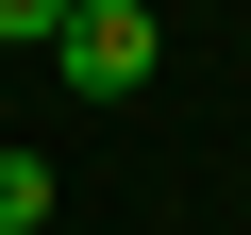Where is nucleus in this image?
Masks as SVG:
<instances>
[{
	"label": "nucleus",
	"instance_id": "nucleus-3",
	"mask_svg": "<svg viewBox=\"0 0 251 235\" xmlns=\"http://www.w3.org/2000/svg\"><path fill=\"white\" fill-rule=\"evenodd\" d=\"M67 17H84V0H0V51H50Z\"/></svg>",
	"mask_w": 251,
	"mask_h": 235
},
{
	"label": "nucleus",
	"instance_id": "nucleus-1",
	"mask_svg": "<svg viewBox=\"0 0 251 235\" xmlns=\"http://www.w3.org/2000/svg\"><path fill=\"white\" fill-rule=\"evenodd\" d=\"M50 51H67V84H84V101H134L168 34H151V0H84V17H67Z\"/></svg>",
	"mask_w": 251,
	"mask_h": 235
},
{
	"label": "nucleus",
	"instance_id": "nucleus-2",
	"mask_svg": "<svg viewBox=\"0 0 251 235\" xmlns=\"http://www.w3.org/2000/svg\"><path fill=\"white\" fill-rule=\"evenodd\" d=\"M34 218H50V168H34V151H0V235H34Z\"/></svg>",
	"mask_w": 251,
	"mask_h": 235
}]
</instances>
